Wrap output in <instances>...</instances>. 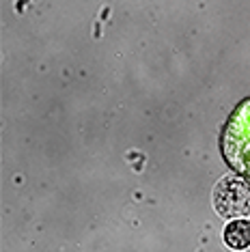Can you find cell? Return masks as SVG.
<instances>
[{"label":"cell","mask_w":250,"mask_h":252,"mask_svg":"<svg viewBox=\"0 0 250 252\" xmlns=\"http://www.w3.org/2000/svg\"><path fill=\"white\" fill-rule=\"evenodd\" d=\"M224 244L233 250H246L250 246V224L248 222H231V224H226Z\"/></svg>","instance_id":"cell-1"}]
</instances>
